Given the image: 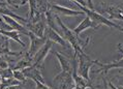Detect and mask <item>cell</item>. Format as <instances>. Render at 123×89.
Instances as JSON below:
<instances>
[{
	"mask_svg": "<svg viewBox=\"0 0 123 89\" xmlns=\"http://www.w3.org/2000/svg\"><path fill=\"white\" fill-rule=\"evenodd\" d=\"M55 19H56V23L59 25V34L73 47V49L74 50V53H79L81 51H84V48L89 44V40H90L89 37L85 42H83V39H80V37L77 36L76 33L73 30H70L67 26L64 25L62 20L57 15L55 16Z\"/></svg>",
	"mask_w": 123,
	"mask_h": 89,
	"instance_id": "obj_1",
	"label": "cell"
},
{
	"mask_svg": "<svg viewBox=\"0 0 123 89\" xmlns=\"http://www.w3.org/2000/svg\"><path fill=\"white\" fill-rule=\"evenodd\" d=\"M76 4L82 9V12H84L85 15L89 17L92 21H93L94 23H96L97 25H99V26H108V27L115 28V29L119 30V31L123 32V27H121L120 25H117V24L114 23L113 21H110V20L105 18L104 15H101L100 13H97L95 9H90V8H88L87 6H83L81 4H78V3H76Z\"/></svg>",
	"mask_w": 123,
	"mask_h": 89,
	"instance_id": "obj_2",
	"label": "cell"
},
{
	"mask_svg": "<svg viewBox=\"0 0 123 89\" xmlns=\"http://www.w3.org/2000/svg\"><path fill=\"white\" fill-rule=\"evenodd\" d=\"M76 57H78V63H77V71L78 74L83 78L90 80L89 71L91 66L95 64V60H92L91 58L87 55L84 51H81L79 53H74Z\"/></svg>",
	"mask_w": 123,
	"mask_h": 89,
	"instance_id": "obj_3",
	"label": "cell"
},
{
	"mask_svg": "<svg viewBox=\"0 0 123 89\" xmlns=\"http://www.w3.org/2000/svg\"><path fill=\"white\" fill-rule=\"evenodd\" d=\"M55 55L57 57L58 61H59L60 67H61V71L57 76L54 78L53 83L61 80V79H65V78H69L73 77V70H74V63L71 64V62L69 61L68 58H66L65 56H63L62 54L55 52Z\"/></svg>",
	"mask_w": 123,
	"mask_h": 89,
	"instance_id": "obj_4",
	"label": "cell"
},
{
	"mask_svg": "<svg viewBox=\"0 0 123 89\" xmlns=\"http://www.w3.org/2000/svg\"><path fill=\"white\" fill-rule=\"evenodd\" d=\"M27 36H28L29 38H30V47H29L28 52L26 53V55L33 59L34 55H35V54L38 52V50L40 49V48H42L43 44H46V42H47L48 38H47L45 35L42 36V37H39V36L35 35L34 33H32L31 31L28 32Z\"/></svg>",
	"mask_w": 123,
	"mask_h": 89,
	"instance_id": "obj_5",
	"label": "cell"
},
{
	"mask_svg": "<svg viewBox=\"0 0 123 89\" xmlns=\"http://www.w3.org/2000/svg\"><path fill=\"white\" fill-rule=\"evenodd\" d=\"M52 46H53L52 40L47 39L46 44L40 48V49L38 50V52H37L33 57V64L34 65L38 66L39 68H42L43 66V62H45L47 56L49 55L50 50H51V48H52Z\"/></svg>",
	"mask_w": 123,
	"mask_h": 89,
	"instance_id": "obj_6",
	"label": "cell"
},
{
	"mask_svg": "<svg viewBox=\"0 0 123 89\" xmlns=\"http://www.w3.org/2000/svg\"><path fill=\"white\" fill-rule=\"evenodd\" d=\"M101 11L105 13V18L109 19L110 21H114V20L123 21V8L121 6L109 5L107 7H104Z\"/></svg>",
	"mask_w": 123,
	"mask_h": 89,
	"instance_id": "obj_7",
	"label": "cell"
},
{
	"mask_svg": "<svg viewBox=\"0 0 123 89\" xmlns=\"http://www.w3.org/2000/svg\"><path fill=\"white\" fill-rule=\"evenodd\" d=\"M77 57L74 55V70H73V78L74 81V85H76V89H89L92 88V84L90 80L83 78L82 76L78 74L77 71V62H76Z\"/></svg>",
	"mask_w": 123,
	"mask_h": 89,
	"instance_id": "obj_8",
	"label": "cell"
},
{
	"mask_svg": "<svg viewBox=\"0 0 123 89\" xmlns=\"http://www.w3.org/2000/svg\"><path fill=\"white\" fill-rule=\"evenodd\" d=\"M48 39L52 40L53 43L55 44H61L62 47H66L68 48L69 47V44H68L65 39L63 38L62 36L58 33L56 30H54L53 28H51L50 26H47L46 29H45V34H43Z\"/></svg>",
	"mask_w": 123,
	"mask_h": 89,
	"instance_id": "obj_9",
	"label": "cell"
},
{
	"mask_svg": "<svg viewBox=\"0 0 123 89\" xmlns=\"http://www.w3.org/2000/svg\"><path fill=\"white\" fill-rule=\"evenodd\" d=\"M0 16H1L2 19L6 22V24L11 27L12 30H16V31L20 32L21 34H26V35L28 34L29 30L27 29L23 24H21L20 22H18L17 20H15L13 18H12V17H9V16H5V15H0Z\"/></svg>",
	"mask_w": 123,
	"mask_h": 89,
	"instance_id": "obj_10",
	"label": "cell"
},
{
	"mask_svg": "<svg viewBox=\"0 0 123 89\" xmlns=\"http://www.w3.org/2000/svg\"><path fill=\"white\" fill-rule=\"evenodd\" d=\"M40 70H42V68H39L38 66L32 64L31 66L22 70V71L26 78H30V79H32L33 81L37 80L40 82H45V80H43V75L40 73Z\"/></svg>",
	"mask_w": 123,
	"mask_h": 89,
	"instance_id": "obj_11",
	"label": "cell"
},
{
	"mask_svg": "<svg viewBox=\"0 0 123 89\" xmlns=\"http://www.w3.org/2000/svg\"><path fill=\"white\" fill-rule=\"evenodd\" d=\"M99 27H100L99 25H97L96 23H94L88 16H85L84 20H83V21H82L80 24H79V25L76 27V28H74L73 31L76 33V35H77V36H80L81 32H82V31H84V30H86V29H88V28L98 29Z\"/></svg>",
	"mask_w": 123,
	"mask_h": 89,
	"instance_id": "obj_12",
	"label": "cell"
},
{
	"mask_svg": "<svg viewBox=\"0 0 123 89\" xmlns=\"http://www.w3.org/2000/svg\"><path fill=\"white\" fill-rule=\"evenodd\" d=\"M23 52H12L9 50V38L0 34V56H19Z\"/></svg>",
	"mask_w": 123,
	"mask_h": 89,
	"instance_id": "obj_13",
	"label": "cell"
},
{
	"mask_svg": "<svg viewBox=\"0 0 123 89\" xmlns=\"http://www.w3.org/2000/svg\"><path fill=\"white\" fill-rule=\"evenodd\" d=\"M50 8L56 13H60V15L66 16V17H71V16H80V15H85L84 12L80 11H74V9L67 8L65 6H61L58 4H52L50 6Z\"/></svg>",
	"mask_w": 123,
	"mask_h": 89,
	"instance_id": "obj_14",
	"label": "cell"
},
{
	"mask_svg": "<svg viewBox=\"0 0 123 89\" xmlns=\"http://www.w3.org/2000/svg\"><path fill=\"white\" fill-rule=\"evenodd\" d=\"M0 34H2V35L8 37V38L13 39L15 42H17L18 44H21L22 47H25V44H24L21 40V38H20L21 33L18 32V31H16V30H2V29H0Z\"/></svg>",
	"mask_w": 123,
	"mask_h": 89,
	"instance_id": "obj_15",
	"label": "cell"
},
{
	"mask_svg": "<svg viewBox=\"0 0 123 89\" xmlns=\"http://www.w3.org/2000/svg\"><path fill=\"white\" fill-rule=\"evenodd\" d=\"M32 64H33V59L28 57L25 54V57H24L23 59L18 61V63L16 64V66L13 67V70H24V68H26V67L31 66Z\"/></svg>",
	"mask_w": 123,
	"mask_h": 89,
	"instance_id": "obj_16",
	"label": "cell"
},
{
	"mask_svg": "<svg viewBox=\"0 0 123 89\" xmlns=\"http://www.w3.org/2000/svg\"><path fill=\"white\" fill-rule=\"evenodd\" d=\"M0 76L2 77V79H9L13 77L12 70L11 67H6V68H0Z\"/></svg>",
	"mask_w": 123,
	"mask_h": 89,
	"instance_id": "obj_17",
	"label": "cell"
},
{
	"mask_svg": "<svg viewBox=\"0 0 123 89\" xmlns=\"http://www.w3.org/2000/svg\"><path fill=\"white\" fill-rule=\"evenodd\" d=\"M12 73H13V78L17 79L19 82L24 83L26 81V77L24 76L22 70H12Z\"/></svg>",
	"mask_w": 123,
	"mask_h": 89,
	"instance_id": "obj_18",
	"label": "cell"
},
{
	"mask_svg": "<svg viewBox=\"0 0 123 89\" xmlns=\"http://www.w3.org/2000/svg\"><path fill=\"white\" fill-rule=\"evenodd\" d=\"M6 2H7L8 5H12L15 8H18L19 6L25 5L27 3V0H6Z\"/></svg>",
	"mask_w": 123,
	"mask_h": 89,
	"instance_id": "obj_19",
	"label": "cell"
},
{
	"mask_svg": "<svg viewBox=\"0 0 123 89\" xmlns=\"http://www.w3.org/2000/svg\"><path fill=\"white\" fill-rule=\"evenodd\" d=\"M8 67V63L6 62L3 56H0V68H6Z\"/></svg>",
	"mask_w": 123,
	"mask_h": 89,
	"instance_id": "obj_20",
	"label": "cell"
},
{
	"mask_svg": "<svg viewBox=\"0 0 123 89\" xmlns=\"http://www.w3.org/2000/svg\"><path fill=\"white\" fill-rule=\"evenodd\" d=\"M21 85H15V86H3L0 85V89H20Z\"/></svg>",
	"mask_w": 123,
	"mask_h": 89,
	"instance_id": "obj_21",
	"label": "cell"
},
{
	"mask_svg": "<svg viewBox=\"0 0 123 89\" xmlns=\"http://www.w3.org/2000/svg\"><path fill=\"white\" fill-rule=\"evenodd\" d=\"M69 1H73L74 3H78V4H81L83 6H87V2L85 0H69Z\"/></svg>",
	"mask_w": 123,
	"mask_h": 89,
	"instance_id": "obj_22",
	"label": "cell"
},
{
	"mask_svg": "<svg viewBox=\"0 0 123 89\" xmlns=\"http://www.w3.org/2000/svg\"><path fill=\"white\" fill-rule=\"evenodd\" d=\"M87 7L90 8V9H94V6H93V3H92V0H87Z\"/></svg>",
	"mask_w": 123,
	"mask_h": 89,
	"instance_id": "obj_23",
	"label": "cell"
},
{
	"mask_svg": "<svg viewBox=\"0 0 123 89\" xmlns=\"http://www.w3.org/2000/svg\"><path fill=\"white\" fill-rule=\"evenodd\" d=\"M108 84H109V86H110V87H111V89H119L118 87H116V86H115V85H114V84H113V83H112V82H108Z\"/></svg>",
	"mask_w": 123,
	"mask_h": 89,
	"instance_id": "obj_24",
	"label": "cell"
},
{
	"mask_svg": "<svg viewBox=\"0 0 123 89\" xmlns=\"http://www.w3.org/2000/svg\"><path fill=\"white\" fill-rule=\"evenodd\" d=\"M1 81H2V77L0 76V83H1Z\"/></svg>",
	"mask_w": 123,
	"mask_h": 89,
	"instance_id": "obj_25",
	"label": "cell"
}]
</instances>
